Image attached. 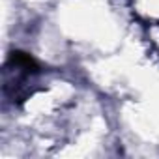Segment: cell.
<instances>
[{"label": "cell", "instance_id": "1", "mask_svg": "<svg viewBox=\"0 0 159 159\" xmlns=\"http://www.w3.org/2000/svg\"><path fill=\"white\" fill-rule=\"evenodd\" d=\"M8 66L17 67V69H21V71L26 73V75H36V73H39V64H38V60H36L32 54L25 52V51H11L10 56H8Z\"/></svg>", "mask_w": 159, "mask_h": 159}]
</instances>
